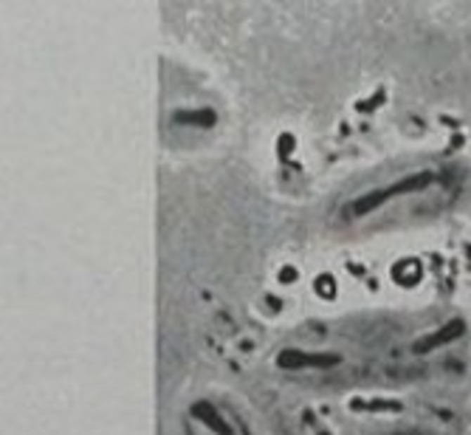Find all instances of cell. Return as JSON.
Listing matches in <instances>:
<instances>
[{
  "label": "cell",
  "mask_w": 471,
  "mask_h": 435,
  "mask_svg": "<svg viewBox=\"0 0 471 435\" xmlns=\"http://www.w3.org/2000/svg\"><path fill=\"white\" fill-rule=\"evenodd\" d=\"M432 184H434V175H432V172H415V175H409V178H404V181H398V184H392V187H387V189H375V192L359 198L353 209H356V215H367V212L378 209L384 201H389V198H395V195L423 192V189L432 187Z\"/></svg>",
  "instance_id": "obj_1"
},
{
  "label": "cell",
  "mask_w": 471,
  "mask_h": 435,
  "mask_svg": "<svg viewBox=\"0 0 471 435\" xmlns=\"http://www.w3.org/2000/svg\"><path fill=\"white\" fill-rule=\"evenodd\" d=\"M342 362V356L336 353H305L297 348H285L277 356V365L283 370H302V367H336Z\"/></svg>",
  "instance_id": "obj_2"
},
{
  "label": "cell",
  "mask_w": 471,
  "mask_h": 435,
  "mask_svg": "<svg viewBox=\"0 0 471 435\" xmlns=\"http://www.w3.org/2000/svg\"><path fill=\"white\" fill-rule=\"evenodd\" d=\"M463 331H465V325H463L460 320H449V322H443L437 331H432L429 336L418 339L412 351L423 356V353H429V351H434V348H443V345H449V342L460 339V336H463Z\"/></svg>",
  "instance_id": "obj_3"
},
{
  "label": "cell",
  "mask_w": 471,
  "mask_h": 435,
  "mask_svg": "<svg viewBox=\"0 0 471 435\" xmlns=\"http://www.w3.org/2000/svg\"><path fill=\"white\" fill-rule=\"evenodd\" d=\"M192 415H195L200 424H206L214 435H231V427L223 421V415H220L209 401H195V404H192Z\"/></svg>",
  "instance_id": "obj_4"
},
{
  "label": "cell",
  "mask_w": 471,
  "mask_h": 435,
  "mask_svg": "<svg viewBox=\"0 0 471 435\" xmlns=\"http://www.w3.org/2000/svg\"><path fill=\"white\" fill-rule=\"evenodd\" d=\"M175 122L178 125H198V127H212L217 122L214 111L203 108V111H178L175 113Z\"/></svg>",
  "instance_id": "obj_5"
},
{
  "label": "cell",
  "mask_w": 471,
  "mask_h": 435,
  "mask_svg": "<svg viewBox=\"0 0 471 435\" xmlns=\"http://www.w3.org/2000/svg\"><path fill=\"white\" fill-rule=\"evenodd\" d=\"M322 289H325V294H328V297L333 294V283H330V277H328V275H325V280H319V283H316V291H322Z\"/></svg>",
  "instance_id": "obj_6"
},
{
  "label": "cell",
  "mask_w": 471,
  "mask_h": 435,
  "mask_svg": "<svg viewBox=\"0 0 471 435\" xmlns=\"http://www.w3.org/2000/svg\"><path fill=\"white\" fill-rule=\"evenodd\" d=\"M291 280H294V269H285L283 272V283H291Z\"/></svg>",
  "instance_id": "obj_7"
}]
</instances>
